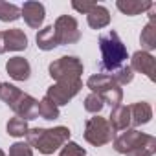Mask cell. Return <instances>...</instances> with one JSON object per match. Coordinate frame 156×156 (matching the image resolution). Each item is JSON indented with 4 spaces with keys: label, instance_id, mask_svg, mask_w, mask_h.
Segmentation results:
<instances>
[{
    "label": "cell",
    "instance_id": "cell-20",
    "mask_svg": "<svg viewBox=\"0 0 156 156\" xmlns=\"http://www.w3.org/2000/svg\"><path fill=\"white\" fill-rule=\"evenodd\" d=\"M17 19H20V8L0 0V20L2 22H15Z\"/></svg>",
    "mask_w": 156,
    "mask_h": 156
},
{
    "label": "cell",
    "instance_id": "cell-6",
    "mask_svg": "<svg viewBox=\"0 0 156 156\" xmlns=\"http://www.w3.org/2000/svg\"><path fill=\"white\" fill-rule=\"evenodd\" d=\"M53 30L57 33V41H59V46L61 44H73L81 39V33H79V26H77V20L73 17H68V15H61L55 24H53Z\"/></svg>",
    "mask_w": 156,
    "mask_h": 156
},
{
    "label": "cell",
    "instance_id": "cell-5",
    "mask_svg": "<svg viewBox=\"0 0 156 156\" xmlns=\"http://www.w3.org/2000/svg\"><path fill=\"white\" fill-rule=\"evenodd\" d=\"M114 130L108 123V119L101 118V116H94L87 121V127H85V140L96 147H101V145H107L112 141L114 138Z\"/></svg>",
    "mask_w": 156,
    "mask_h": 156
},
{
    "label": "cell",
    "instance_id": "cell-27",
    "mask_svg": "<svg viewBox=\"0 0 156 156\" xmlns=\"http://www.w3.org/2000/svg\"><path fill=\"white\" fill-rule=\"evenodd\" d=\"M9 156H33V151L28 143L24 141H17L9 147Z\"/></svg>",
    "mask_w": 156,
    "mask_h": 156
},
{
    "label": "cell",
    "instance_id": "cell-30",
    "mask_svg": "<svg viewBox=\"0 0 156 156\" xmlns=\"http://www.w3.org/2000/svg\"><path fill=\"white\" fill-rule=\"evenodd\" d=\"M0 156H6V154H4V151H2V149H0Z\"/></svg>",
    "mask_w": 156,
    "mask_h": 156
},
{
    "label": "cell",
    "instance_id": "cell-22",
    "mask_svg": "<svg viewBox=\"0 0 156 156\" xmlns=\"http://www.w3.org/2000/svg\"><path fill=\"white\" fill-rule=\"evenodd\" d=\"M39 116L41 118H44V119H57L59 118V107L57 105H53L46 96L39 101Z\"/></svg>",
    "mask_w": 156,
    "mask_h": 156
},
{
    "label": "cell",
    "instance_id": "cell-23",
    "mask_svg": "<svg viewBox=\"0 0 156 156\" xmlns=\"http://www.w3.org/2000/svg\"><path fill=\"white\" fill-rule=\"evenodd\" d=\"M22 94L20 88H17L15 85H9V83H2V87H0V99H2L4 103H8L9 107L19 99V96Z\"/></svg>",
    "mask_w": 156,
    "mask_h": 156
},
{
    "label": "cell",
    "instance_id": "cell-19",
    "mask_svg": "<svg viewBox=\"0 0 156 156\" xmlns=\"http://www.w3.org/2000/svg\"><path fill=\"white\" fill-rule=\"evenodd\" d=\"M140 41H141V46L145 48L147 53L156 48V24H154V20H149V24L141 30Z\"/></svg>",
    "mask_w": 156,
    "mask_h": 156
},
{
    "label": "cell",
    "instance_id": "cell-29",
    "mask_svg": "<svg viewBox=\"0 0 156 156\" xmlns=\"http://www.w3.org/2000/svg\"><path fill=\"white\" fill-rule=\"evenodd\" d=\"M94 6H96V2H72V8H73V9L81 11V13H85V15H87Z\"/></svg>",
    "mask_w": 156,
    "mask_h": 156
},
{
    "label": "cell",
    "instance_id": "cell-1",
    "mask_svg": "<svg viewBox=\"0 0 156 156\" xmlns=\"http://www.w3.org/2000/svg\"><path fill=\"white\" fill-rule=\"evenodd\" d=\"M66 141H70L68 127H53V129H28L26 143L35 147L42 154H53Z\"/></svg>",
    "mask_w": 156,
    "mask_h": 156
},
{
    "label": "cell",
    "instance_id": "cell-9",
    "mask_svg": "<svg viewBox=\"0 0 156 156\" xmlns=\"http://www.w3.org/2000/svg\"><path fill=\"white\" fill-rule=\"evenodd\" d=\"M28 48V37L22 30H6L0 31V53L4 51H22Z\"/></svg>",
    "mask_w": 156,
    "mask_h": 156
},
{
    "label": "cell",
    "instance_id": "cell-21",
    "mask_svg": "<svg viewBox=\"0 0 156 156\" xmlns=\"http://www.w3.org/2000/svg\"><path fill=\"white\" fill-rule=\"evenodd\" d=\"M8 134L9 136H13V138H22V136H26V132H28V121H24L22 118H19V116H13L9 121H8Z\"/></svg>",
    "mask_w": 156,
    "mask_h": 156
},
{
    "label": "cell",
    "instance_id": "cell-4",
    "mask_svg": "<svg viewBox=\"0 0 156 156\" xmlns=\"http://www.w3.org/2000/svg\"><path fill=\"white\" fill-rule=\"evenodd\" d=\"M48 70H50V75L57 83H73V81H81L83 62L77 57L64 55V57H59L57 61H53Z\"/></svg>",
    "mask_w": 156,
    "mask_h": 156
},
{
    "label": "cell",
    "instance_id": "cell-15",
    "mask_svg": "<svg viewBox=\"0 0 156 156\" xmlns=\"http://www.w3.org/2000/svg\"><path fill=\"white\" fill-rule=\"evenodd\" d=\"M87 20H88V26L94 28V30H101L105 26H108L110 22V13L105 6H99L96 4L88 13H87Z\"/></svg>",
    "mask_w": 156,
    "mask_h": 156
},
{
    "label": "cell",
    "instance_id": "cell-8",
    "mask_svg": "<svg viewBox=\"0 0 156 156\" xmlns=\"http://www.w3.org/2000/svg\"><path fill=\"white\" fill-rule=\"evenodd\" d=\"M151 141H154L152 136L143 134V132H138L136 129H130V130L123 132L119 138H116L114 149H116L118 152H121V154H127L129 151L138 149V147H143V145H147V143H151Z\"/></svg>",
    "mask_w": 156,
    "mask_h": 156
},
{
    "label": "cell",
    "instance_id": "cell-3",
    "mask_svg": "<svg viewBox=\"0 0 156 156\" xmlns=\"http://www.w3.org/2000/svg\"><path fill=\"white\" fill-rule=\"evenodd\" d=\"M87 87L94 94H99L103 98V101L108 103L112 108L118 107V105H121L123 92H121L119 85L112 79L110 75H107V73H96V75H92L90 79L87 81Z\"/></svg>",
    "mask_w": 156,
    "mask_h": 156
},
{
    "label": "cell",
    "instance_id": "cell-16",
    "mask_svg": "<svg viewBox=\"0 0 156 156\" xmlns=\"http://www.w3.org/2000/svg\"><path fill=\"white\" fill-rule=\"evenodd\" d=\"M118 9L129 17H134V15H140L147 9L152 8V2H149V0H118L116 2Z\"/></svg>",
    "mask_w": 156,
    "mask_h": 156
},
{
    "label": "cell",
    "instance_id": "cell-31",
    "mask_svg": "<svg viewBox=\"0 0 156 156\" xmlns=\"http://www.w3.org/2000/svg\"><path fill=\"white\" fill-rule=\"evenodd\" d=\"M0 87H2V83H0Z\"/></svg>",
    "mask_w": 156,
    "mask_h": 156
},
{
    "label": "cell",
    "instance_id": "cell-17",
    "mask_svg": "<svg viewBox=\"0 0 156 156\" xmlns=\"http://www.w3.org/2000/svg\"><path fill=\"white\" fill-rule=\"evenodd\" d=\"M152 118V108L149 103L141 101V103H134L130 107V123L134 127H140V125H145L149 123Z\"/></svg>",
    "mask_w": 156,
    "mask_h": 156
},
{
    "label": "cell",
    "instance_id": "cell-18",
    "mask_svg": "<svg viewBox=\"0 0 156 156\" xmlns=\"http://www.w3.org/2000/svg\"><path fill=\"white\" fill-rule=\"evenodd\" d=\"M37 46L44 51H50L53 50L55 46H59V41H57V33L53 30V26H46L42 28L39 33H37Z\"/></svg>",
    "mask_w": 156,
    "mask_h": 156
},
{
    "label": "cell",
    "instance_id": "cell-2",
    "mask_svg": "<svg viewBox=\"0 0 156 156\" xmlns=\"http://www.w3.org/2000/svg\"><path fill=\"white\" fill-rule=\"evenodd\" d=\"M99 50H101V62H99L101 72L114 73L129 59L127 48L116 31H108L107 35L99 37Z\"/></svg>",
    "mask_w": 156,
    "mask_h": 156
},
{
    "label": "cell",
    "instance_id": "cell-11",
    "mask_svg": "<svg viewBox=\"0 0 156 156\" xmlns=\"http://www.w3.org/2000/svg\"><path fill=\"white\" fill-rule=\"evenodd\" d=\"M20 15L24 17V20L30 28L39 30L44 22L46 11H44V6L41 2H24V6L20 8Z\"/></svg>",
    "mask_w": 156,
    "mask_h": 156
},
{
    "label": "cell",
    "instance_id": "cell-26",
    "mask_svg": "<svg viewBox=\"0 0 156 156\" xmlns=\"http://www.w3.org/2000/svg\"><path fill=\"white\" fill-rule=\"evenodd\" d=\"M59 156H87V151L83 147H79L77 143H73V141H66L61 147Z\"/></svg>",
    "mask_w": 156,
    "mask_h": 156
},
{
    "label": "cell",
    "instance_id": "cell-28",
    "mask_svg": "<svg viewBox=\"0 0 156 156\" xmlns=\"http://www.w3.org/2000/svg\"><path fill=\"white\" fill-rule=\"evenodd\" d=\"M154 151H156V140L151 141V143H147V145H143V147H138V149L129 151L127 156H152Z\"/></svg>",
    "mask_w": 156,
    "mask_h": 156
},
{
    "label": "cell",
    "instance_id": "cell-10",
    "mask_svg": "<svg viewBox=\"0 0 156 156\" xmlns=\"http://www.w3.org/2000/svg\"><path fill=\"white\" fill-rule=\"evenodd\" d=\"M11 110L15 112V116L22 118L24 121H30V119H35L39 118V101L35 98H31L30 94H20L19 99L11 105Z\"/></svg>",
    "mask_w": 156,
    "mask_h": 156
},
{
    "label": "cell",
    "instance_id": "cell-14",
    "mask_svg": "<svg viewBox=\"0 0 156 156\" xmlns=\"http://www.w3.org/2000/svg\"><path fill=\"white\" fill-rule=\"evenodd\" d=\"M112 130H127V127L130 125V107L127 105H118L112 108L110 112V119H108Z\"/></svg>",
    "mask_w": 156,
    "mask_h": 156
},
{
    "label": "cell",
    "instance_id": "cell-12",
    "mask_svg": "<svg viewBox=\"0 0 156 156\" xmlns=\"http://www.w3.org/2000/svg\"><path fill=\"white\" fill-rule=\"evenodd\" d=\"M130 68H132V72L136 70V72L145 73L151 81L156 79V77H154V72H156V61H154V57H152L151 53H147V51H136V53L132 55Z\"/></svg>",
    "mask_w": 156,
    "mask_h": 156
},
{
    "label": "cell",
    "instance_id": "cell-7",
    "mask_svg": "<svg viewBox=\"0 0 156 156\" xmlns=\"http://www.w3.org/2000/svg\"><path fill=\"white\" fill-rule=\"evenodd\" d=\"M83 88V83L81 81H73V83H55L51 85L48 90H46V98L57 105V107H62L66 105L73 96L79 94V90Z\"/></svg>",
    "mask_w": 156,
    "mask_h": 156
},
{
    "label": "cell",
    "instance_id": "cell-24",
    "mask_svg": "<svg viewBox=\"0 0 156 156\" xmlns=\"http://www.w3.org/2000/svg\"><path fill=\"white\" fill-rule=\"evenodd\" d=\"M103 107H105V101H103V98L99 96V94H88L87 96V99H85V110L87 112H90V114H99L101 110H103Z\"/></svg>",
    "mask_w": 156,
    "mask_h": 156
},
{
    "label": "cell",
    "instance_id": "cell-25",
    "mask_svg": "<svg viewBox=\"0 0 156 156\" xmlns=\"http://www.w3.org/2000/svg\"><path fill=\"white\" fill-rule=\"evenodd\" d=\"M110 77H112V79L121 87V85H129V83L134 79V72H132V68H130V66H121V68H119V70H116Z\"/></svg>",
    "mask_w": 156,
    "mask_h": 156
},
{
    "label": "cell",
    "instance_id": "cell-13",
    "mask_svg": "<svg viewBox=\"0 0 156 156\" xmlns=\"http://www.w3.org/2000/svg\"><path fill=\"white\" fill-rule=\"evenodd\" d=\"M6 70H8L9 77L15 79V81H28L30 79V73H31L30 62L24 57H11L6 62Z\"/></svg>",
    "mask_w": 156,
    "mask_h": 156
}]
</instances>
